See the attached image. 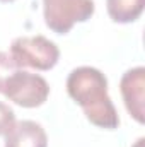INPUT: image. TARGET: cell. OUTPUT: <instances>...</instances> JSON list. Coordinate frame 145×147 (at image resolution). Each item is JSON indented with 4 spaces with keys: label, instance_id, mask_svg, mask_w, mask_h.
Masks as SVG:
<instances>
[{
    "label": "cell",
    "instance_id": "obj_1",
    "mask_svg": "<svg viewBox=\"0 0 145 147\" xmlns=\"http://www.w3.org/2000/svg\"><path fill=\"white\" fill-rule=\"evenodd\" d=\"M67 92L92 125L106 130L118 128L119 116L108 94V79L99 69L87 65L73 69L67 79Z\"/></svg>",
    "mask_w": 145,
    "mask_h": 147
},
{
    "label": "cell",
    "instance_id": "obj_3",
    "mask_svg": "<svg viewBox=\"0 0 145 147\" xmlns=\"http://www.w3.org/2000/svg\"><path fill=\"white\" fill-rule=\"evenodd\" d=\"M94 10V0H43L44 24L56 34L70 33L77 22L91 19Z\"/></svg>",
    "mask_w": 145,
    "mask_h": 147
},
{
    "label": "cell",
    "instance_id": "obj_4",
    "mask_svg": "<svg viewBox=\"0 0 145 147\" xmlns=\"http://www.w3.org/2000/svg\"><path fill=\"white\" fill-rule=\"evenodd\" d=\"M2 94L22 108H38L50 96V86L44 77L26 70L14 72L5 82Z\"/></svg>",
    "mask_w": 145,
    "mask_h": 147
},
{
    "label": "cell",
    "instance_id": "obj_10",
    "mask_svg": "<svg viewBox=\"0 0 145 147\" xmlns=\"http://www.w3.org/2000/svg\"><path fill=\"white\" fill-rule=\"evenodd\" d=\"M133 147H145V139H144V137H140V139L135 142V146H133Z\"/></svg>",
    "mask_w": 145,
    "mask_h": 147
},
{
    "label": "cell",
    "instance_id": "obj_2",
    "mask_svg": "<svg viewBox=\"0 0 145 147\" xmlns=\"http://www.w3.org/2000/svg\"><path fill=\"white\" fill-rule=\"evenodd\" d=\"M10 57L17 67H31L36 70H51L60 58L58 46L48 38L41 36H21L10 45Z\"/></svg>",
    "mask_w": 145,
    "mask_h": 147
},
{
    "label": "cell",
    "instance_id": "obj_9",
    "mask_svg": "<svg viewBox=\"0 0 145 147\" xmlns=\"http://www.w3.org/2000/svg\"><path fill=\"white\" fill-rule=\"evenodd\" d=\"M14 123H15V113H14V110L9 105L0 101V135H5L12 128Z\"/></svg>",
    "mask_w": 145,
    "mask_h": 147
},
{
    "label": "cell",
    "instance_id": "obj_6",
    "mask_svg": "<svg viewBox=\"0 0 145 147\" xmlns=\"http://www.w3.org/2000/svg\"><path fill=\"white\" fill-rule=\"evenodd\" d=\"M5 147H48V135L39 123L21 120L5 134Z\"/></svg>",
    "mask_w": 145,
    "mask_h": 147
},
{
    "label": "cell",
    "instance_id": "obj_11",
    "mask_svg": "<svg viewBox=\"0 0 145 147\" xmlns=\"http://www.w3.org/2000/svg\"><path fill=\"white\" fill-rule=\"evenodd\" d=\"M0 2H3V3H9V2H14V0H0Z\"/></svg>",
    "mask_w": 145,
    "mask_h": 147
},
{
    "label": "cell",
    "instance_id": "obj_8",
    "mask_svg": "<svg viewBox=\"0 0 145 147\" xmlns=\"http://www.w3.org/2000/svg\"><path fill=\"white\" fill-rule=\"evenodd\" d=\"M17 70H19V67L14 62V58L10 57V53L0 51V92L3 91V86H5L7 79Z\"/></svg>",
    "mask_w": 145,
    "mask_h": 147
},
{
    "label": "cell",
    "instance_id": "obj_5",
    "mask_svg": "<svg viewBox=\"0 0 145 147\" xmlns=\"http://www.w3.org/2000/svg\"><path fill=\"white\" fill-rule=\"evenodd\" d=\"M119 91L126 111L140 125L145 121V69L135 67L123 74Z\"/></svg>",
    "mask_w": 145,
    "mask_h": 147
},
{
    "label": "cell",
    "instance_id": "obj_7",
    "mask_svg": "<svg viewBox=\"0 0 145 147\" xmlns=\"http://www.w3.org/2000/svg\"><path fill=\"white\" fill-rule=\"evenodd\" d=\"M145 7V0H106L109 17L118 24L135 22Z\"/></svg>",
    "mask_w": 145,
    "mask_h": 147
}]
</instances>
